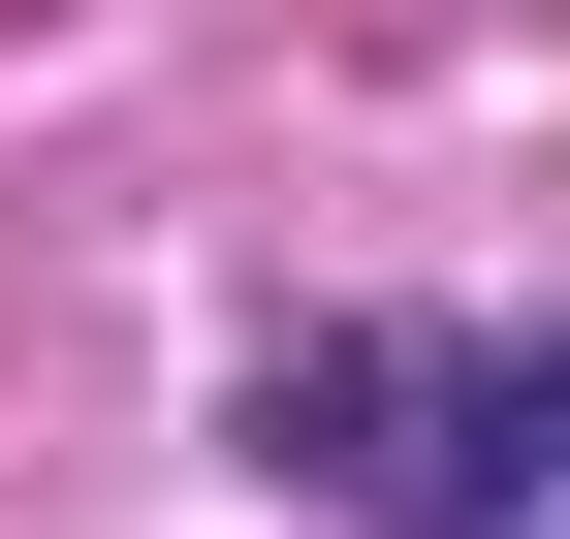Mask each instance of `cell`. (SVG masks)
<instances>
[{
    "instance_id": "obj_1",
    "label": "cell",
    "mask_w": 570,
    "mask_h": 539,
    "mask_svg": "<svg viewBox=\"0 0 570 539\" xmlns=\"http://www.w3.org/2000/svg\"><path fill=\"white\" fill-rule=\"evenodd\" d=\"M412 539H570V350L444 381V444H412Z\"/></svg>"
}]
</instances>
